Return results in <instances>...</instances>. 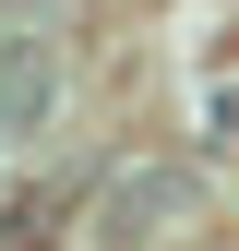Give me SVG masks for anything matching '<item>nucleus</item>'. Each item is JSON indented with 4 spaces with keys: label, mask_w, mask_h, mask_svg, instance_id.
<instances>
[{
    "label": "nucleus",
    "mask_w": 239,
    "mask_h": 251,
    "mask_svg": "<svg viewBox=\"0 0 239 251\" xmlns=\"http://www.w3.org/2000/svg\"><path fill=\"white\" fill-rule=\"evenodd\" d=\"M179 203H191V179H179V168H143V179H120V192H108V227L143 239V227H156V215H179Z\"/></svg>",
    "instance_id": "f257e3e1"
}]
</instances>
